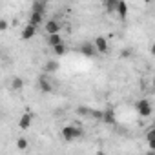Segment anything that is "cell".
<instances>
[{
	"mask_svg": "<svg viewBox=\"0 0 155 155\" xmlns=\"http://www.w3.org/2000/svg\"><path fill=\"white\" fill-rule=\"evenodd\" d=\"M46 8H48V4L44 2V0H35V2L31 4V13H40V15H44V13H46Z\"/></svg>",
	"mask_w": 155,
	"mask_h": 155,
	"instance_id": "30bf717a",
	"label": "cell"
},
{
	"mask_svg": "<svg viewBox=\"0 0 155 155\" xmlns=\"http://www.w3.org/2000/svg\"><path fill=\"white\" fill-rule=\"evenodd\" d=\"M151 111H153V108H151V102H150L148 99L137 101V113H139L140 117H150Z\"/></svg>",
	"mask_w": 155,
	"mask_h": 155,
	"instance_id": "7a4b0ae2",
	"label": "cell"
},
{
	"mask_svg": "<svg viewBox=\"0 0 155 155\" xmlns=\"http://www.w3.org/2000/svg\"><path fill=\"white\" fill-rule=\"evenodd\" d=\"M144 155H155V151H151V150H150V151H146Z\"/></svg>",
	"mask_w": 155,
	"mask_h": 155,
	"instance_id": "d4e9b609",
	"label": "cell"
},
{
	"mask_svg": "<svg viewBox=\"0 0 155 155\" xmlns=\"http://www.w3.org/2000/svg\"><path fill=\"white\" fill-rule=\"evenodd\" d=\"M35 33H37V28L31 26V24H26L24 29L20 31V38H22V40H29V38L35 37Z\"/></svg>",
	"mask_w": 155,
	"mask_h": 155,
	"instance_id": "ba28073f",
	"label": "cell"
},
{
	"mask_svg": "<svg viewBox=\"0 0 155 155\" xmlns=\"http://www.w3.org/2000/svg\"><path fill=\"white\" fill-rule=\"evenodd\" d=\"M31 124H33V113H31V111L22 113V117H20V120H18V128H20V130H29Z\"/></svg>",
	"mask_w": 155,
	"mask_h": 155,
	"instance_id": "52a82bcc",
	"label": "cell"
},
{
	"mask_svg": "<svg viewBox=\"0 0 155 155\" xmlns=\"http://www.w3.org/2000/svg\"><path fill=\"white\" fill-rule=\"evenodd\" d=\"M17 148H18L20 151L28 150V148H29V140H28L26 137H20V139H17Z\"/></svg>",
	"mask_w": 155,
	"mask_h": 155,
	"instance_id": "e0dca14e",
	"label": "cell"
},
{
	"mask_svg": "<svg viewBox=\"0 0 155 155\" xmlns=\"http://www.w3.org/2000/svg\"><path fill=\"white\" fill-rule=\"evenodd\" d=\"M81 53H82L86 58H93V57L99 55V53H97V48H95L93 42H84V44L81 46Z\"/></svg>",
	"mask_w": 155,
	"mask_h": 155,
	"instance_id": "5b68a950",
	"label": "cell"
},
{
	"mask_svg": "<svg viewBox=\"0 0 155 155\" xmlns=\"http://www.w3.org/2000/svg\"><path fill=\"white\" fill-rule=\"evenodd\" d=\"M60 133H62V139H64L66 142H73V140H77V139L82 135V128L75 126V124H68V126L62 128Z\"/></svg>",
	"mask_w": 155,
	"mask_h": 155,
	"instance_id": "6da1fadb",
	"label": "cell"
},
{
	"mask_svg": "<svg viewBox=\"0 0 155 155\" xmlns=\"http://www.w3.org/2000/svg\"><path fill=\"white\" fill-rule=\"evenodd\" d=\"M151 88H153V91H155V77L151 79Z\"/></svg>",
	"mask_w": 155,
	"mask_h": 155,
	"instance_id": "cb8c5ba5",
	"label": "cell"
},
{
	"mask_svg": "<svg viewBox=\"0 0 155 155\" xmlns=\"http://www.w3.org/2000/svg\"><path fill=\"white\" fill-rule=\"evenodd\" d=\"M150 53L155 57V40H153V42H151V46H150Z\"/></svg>",
	"mask_w": 155,
	"mask_h": 155,
	"instance_id": "7402d4cb",
	"label": "cell"
},
{
	"mask_svg": "<svg viewBox=\"0 0 155 155\" xmlns=\"http://www.w3.org/2000/svg\"><path fill=\"white\" fill-rule=\"evenodd\" d=\"M93 44H95V48H97V53H101V55H106V53L110 51V42H108L106 37H97V38L93 40Z\"/></svg>",
	"mask_w": 155,
	"mask_h": 155,
	"instance_id": "277c9868",
	"label": "cell"
},
{
	"mask_svg": "<svg viewBox=\"0 0 155 155\" xmlns=\"http://www.w3.org/2000/svg\"><path fill=\"white\" fill-rule=\"evenodd\" d=\"M64 44V38H62V35H49L48 37V46L53 49V48H57V46H62Z\"/></svg>",
	"mask_w": 155,
	"mask_h": 155,
	"instance_id": "7c38bea8",
	"label": "cell"
},
{
	"mask_svg": "<svg viewBox=\"0 0 155 155\" xmlns=\"http://www.w3.org/2000/svg\"><path fill=\"white\" fill-rule=\"evenodd\" d=\"M0 31H8V20L0 18Z\"/></svg>",
	"mask_w": 155,
	"mask_h": 155,
	"instance_id": "ffe728a7",
	"label": "cell"
},
{
	"mask_svg": "<svg viewBox=\"0 0 155 155\" xmlns=\"http://www.w3.org/2000/svg\"><path fill=\"white\" fill-rule=\"evenodd\" d=\"M148 144H150V150L155 151V140H153V142H148Z\"/></svg>",
	"mask_w": 155,
	"mask_h": 155,
	"instance_id": "603a6c76",
	"label": "cell"
},
{
	"mask_svg": "<svg viewBox=\"0 0 155 155\" xmlns=\"http://www.w3.org/2000/svg\"><path fill=\"white\" fill-rule=\"evenodd\" d=\"M58 68H60L58 60H48V62L44 64V75H48V73H57Z\"/></svg>",
	"mask_w": 155,
	"mask_h": 155,
	"instance_id": "8fae6325",
	"label": "cell"
},
{
	"mask_svg": "<svg viewBox=\"0 0 155 155\" xmlns=\"http://www.w3.org/2000/svg\"><path fill=\"white\" fill-rule=\"evenodd\" d=\"M146 140H148V142H153V140H155V128H150V130L146 131Z\"/></svg>",
	"mask_w": 155,
	"mask_h": 155,
	"instance_id": "d6986e66",
	"label": "cell"
},
{
	"mask_svg": "<svg viewBox=\"0 0 155 155\" xmlns=\"http://www.w3.org/2000/svg\"><path fill=\"white\" fill-rule=\"evenodd\" d=\"M117 15H119V18H120V20H126V17H128V4L124 2V0H119Z\"/></svg>",
	"mask_w": 155,
	"mask_h": 155,
	"instance_id": "4fadbf2b",
	"label": "cell"
},
{
	"mask_svg": "<svg viewBox=\"0 0 155 155\" xmlns=\"http://www.w3.org/2000/svg\"><path fill=\"white\" fill-rule=\"evenodd\" d=\"M60 22L57 20V18H51V20H48L46 24H44V31H46V35L49 37V35H60Z\"/></svg>",
	"mask_w": 155,
	"mask_h": 155,
	"instance_id": "3957f363",
	"label": "cell"
},
{
	"mask_svg": "<svg viewBox=\"0 0 155 155\" xmlns=\"http://www.w3.org/2000/svg\"><path fill=\"white\" fill-rule=\"evenodd\" d=\"M42 22H44V15H40V13H31V15H29V22H28V24L38 28Z\"/></svg>",
	"mask_w": 155,
	"mask_h": 155,
	"instance_id": "5bb4252c",
	"label": "cell"
},
{
	"mask_svg": "<svg viewBox=\"0 0 155 155\" xmlns=\"http://www.w3.org/2000/svg\"><path fill=\"white\" fill-rule=\"evenodd\" d=\"M97 155H106V153H104V151H101V150H99V151H97Z\"/></svg>",
	"mask_w": 155,
	"mask_h": 155,
	"instance_id": "484cf974",
	"label": "cell"
},
{
	"mask_svg": "<svg viewBox=\"0 0 155 155\" xmlns=\"http://www.w3.org/2000/svg\"><path fill=\"white\" fill-rule=\"evenodd\" d=\"M11 88H13L15 91H20V90L24 88V81L20 79V77H15V79L11 81Z\"/></svg>",
	"mask_w": 155,
	"mask_h": 155,
	"instance_id": "2e32d148",
	"label": "cell"
},
{
	"mask_svg": "<svg viewBox=\"0 0 155 155\" xmlns=\"http://www.w3.org/2000/svg\"><path fill=\"white\" fill-rule=\"evenodd\" d=\"M102 122H106V124H117V113H115V110L113 108H108V110H104L102 111Z\"/></svg>",
	"mask_w": 155,
	"mask_h": 155,
	"instance_id": "8992f818",
	"label": "cell"
},
{
	"mask_svg": "<svg viewBox=\"0 0 155 155\" xmlns=\"http://www.w3.org/2000/svg\"><path fill=\"white\" fill-rule=\"evenodd\" d=\"M53 53H55L57 57H62V55L66 53V46L62 44V46H57V48H53Z\"/></svg>",
	"mask_w": 155,
	"mask_h": 155,
	"instance_id": "ac0fdd59",
	"label": "cell"
},
{
	"mask_svg": "<svg viewBox=\"0 0 155 155\" xmlns=\"http://www.w3.org/2000/svg\"><path fill=\"white\" fill-rule=\"evenodd\" d=\"M38 88H40L42 93H49V91L53 90L51 82L48 81V75H40V79H38Z\"/></svg>",
	"mask_w": 155,
	"mask_h": 155,
	"instance_id": "9c48e42d",
	"label": "cell"
},
{
	"mask_svg": "<svg viewBox=\"0 0 155 155\" xmlns=\"http://www.w3.org/2000/svg\"><path fill=\"white\" fill-rule=\"evenodd\" d=\"M117 6H119V0H106L104 8L108 13H117Z\"/></svg>",
	"mask_w": 155,
	"mask_h": 155,
	"instance_id": "9a60e30c",
	"label": "cell"
},
{
	"mask_svg": "<svg viewBox=\"0 0 155 155\" xmlns=\"http://www.w3.org/2000/svg\"><path fill=\"white\" fill-rule=\"evenodd\" d=\"M130 55H131V49H130V48H126V49L120 51V58H128Z\"/></svg>",
	"mask_w": 155,
	"mask_h": 155,
	"instance_id": "44dd1931",
	"label": "cell"
}]
</instances>
